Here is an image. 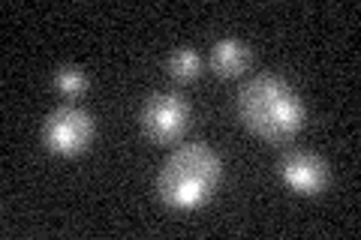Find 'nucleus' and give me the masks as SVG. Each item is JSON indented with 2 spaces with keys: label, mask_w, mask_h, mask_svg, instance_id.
I'll return each instance as SVG.
<instances>
[{
  "label": "nucleus",
  "mask_w": 361,
  "mask_h": 240,
  "mask_svg": "<svg viewBox=\"0 0 361 240\" xmlns=\"http://www.w3.org/2000/svg\"><path fill=\"white\" fill-rule=\"evenodd\" d=\"M190 123V108L178 94H154L142 108V130L157 144H175Z\"/></svg>",
  "instance_id": "obj_4"
},
{
  "label": "nucleus",
  "mask_w": 361,
  "mask_h": 240,
  "mask_svg": "<svg viewBox=\"0 0 361 240\" xmlns=\"http://www.w3.org/2000/svg\"><path fill=\"white\" fill-rule=\"evenodd\" d=\"M244 127L271 144L295 139L304 127V106L280 75H256L238 94Z\"/></svg>",
  "instance_id": "obj_1"
},
{
  "label": "nucleus",
  "mask_w": 361,
  "mask_h": 240,
  "mask_svg": "<svg viewBox=\"0 0 361 240\" xmlns=\"http://www.w3.org/2000/svg\"><path fill=\"white\" fill-rule=\"evenodd\" d=\"M169 72H172L175 82H193V78H199L202 72V57L193 51V49H178L172 51V57H169Z\"/></svg>",
  "instance_id": "obj_7"
},
{
  "label": "nucleus",
  "mask_w": 361,
  "mask_h": 240,
  "mask_svg": "<svg viewBox=\"0 0 361 240\" xmlns=\"http://www.w3.org/2000/svg\"><path fill=\"white\" fill-rule=\"evenodd\" d=\"M280 177L301 196H319L329 187V163L307 151H292L280 159Z\"/></svg>",
  "instance_id": "obj_5"
},
{
  "label": "nucleus",
  "mask_w": 361,
  "mask_h": 240,
  "mask_svg": "<svg viewBox=\"0 0 361 240\" xmlns=\"http://www.w3.org/2000/svg\"><path fill=\"white\" fill-rule=\"evenodd\" d=\"M54 87H58V94L75 99L87 90V75L78 66H58L54 70Z\"/></svg>",
  "instance_id": "obj_8"
},
{
  "label": "nucleus",
  "mask_w": 361,
  "mask_h": 240,
  "mask_svg": "<svg viewBox=\"0 0 361 240\" xmlns=\"http://www.w3.org/2000/svg\"><path fill=\"white\" fill-rule=\"evenodd\" d=\"M220 177V156L208 144H180L157 175V196L175 210H193L214 196Z\"/></svg>",
  "instance_id": "obj_2"
},
{
  "label": "nucleus",
  "mask_w": 361,
  "mask_h": 240,
  "mask_svg": "<svg viewBox=\"0 0 361 240\" xmlns=\"http://www.w3.org/2000/svg\"><path fill=\"white\" fill-rule=\"evenodd\" d=\"M208 63H211L214 75L235 78V75H241L247 66H250V49H247V42L232 39V37L217 39V42H214V49H211Z\"/></svg>",
  "instance_id": "obj_6"
},
{
  "label": "nucleus",
  "mask_w": 361,
  "mask_h": 240,
  "mask_svg": "<svg viewBox=\"0 0 361 240\" xmlns=\"http://www.w3.org/2000/svg\"><path fill=\"white\" fill-rule=\"evenodd\" d=\"M94 139V118L78 106H58L42 123L45 151L58 156H78Z\"/></svg>",
  "instance_id": "obj_3"
}]
</instances>
